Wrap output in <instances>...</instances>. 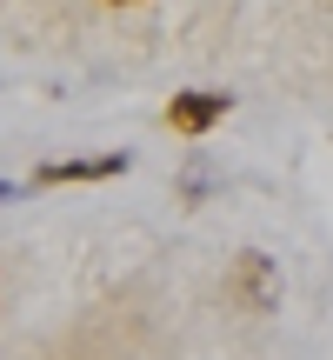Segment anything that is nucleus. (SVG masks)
<instances>
[{
	"label": "nucleus",
	"instance_id": "obj_6",
	"mask_svg": "<svg viewBox=\"0 0 333 360\" xmlns=\"http://www.w3.org/2000/svg\"><path fill=\"white\" fill-rule=\"evenodd\" d=\"M327 7H333V0H327Z\"/></svg>",
	"mask_w": 333,
	"mask_h": 360
},
{
	"label": "nucleus",
	"instance_id": "obj_1",
	"mask_svg": "<svg viewBox=\"0 0 333 360\" xmlns=\"http://www.w3.org/2000/svg\"><path fill=\"white\" fill-rule=\"evenodd\" d=\"M227 294H233V307H247V314H273L280 307V267H273V254H260V247L233 254Z\"/></svg>",
	"mask_w": 333,
	"mask_h": 360
},
{
	"label": "nucleus",
	"instance_id": "obj_2",
	"mask_svg": "<svg viewBox=\"0 0 333 360\" xmlns=\"http://www.w3.org/2000/svg\"><path fill=\"white\" fill-rule=\"evenodd\" d=\"M133 167V154H53L34 167V187H87V180H120Z\"/></svg>",
	"mask_w": 333,
	"mask_h": 360
},
{
	"label": "nucleus",
	"instance_id": "obj_4",
	"mask_svg": "<svg viewBox=\"0 0 333 360\" xmlns=\"http://www.w3.org/2000/svg\"><path fill=\"white\" fill-rule=\"evenodd\" d=\"M0 200H20V187H13V180H0Z\"/></svg>",
	"mask_w": 333,
	"mask_h": 360
},
{
	"label": "nucleus",
	"instance_id": "obj_5",
	"mask_svg": "<svg viewBox=\"0 0 333 360\" xmlns=\"http://www.w3.org/2000/svg\"><path fill=\"white\" fill-rule=\"evenodd\" d=\"M114 7H127V0H114Z\"/></svg>",
	"mask_w": 333,
	"mask_h": 360
},
{
	"label": "nucleus",
	"instance_id": "obj_3",
	"mask_svg": "<svg viewBox=\"0 0 333 360\" xmlns=\"http://www.w3.org/2000/svg\"><path fill=\"white\" fill-rule=\"evenodd\" d=\"M227 114H233V94H220V87H187V94H174V101H166V127L187 134V141L214 134Z\"/></svg>",
	"mask_w": 333,
	"mask_h": 360
}]
</instances>
